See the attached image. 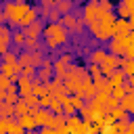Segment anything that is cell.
Listing matches in <instances>:
<instances>
[{
    "mask_svg": "<svg viewBox=\"0 0 134 134\" xmlns=\"http://www.w3.org/2000/svg\"><path fill=\"white\" fill-rule=\"evenodd\" d=\"M40 31H42V23H40V21H34V23L27 27V36H29V38L40 36Z\"/></svg>",
    "mask_w": 134,
    "mask_h": 134,
    "instance_id": "7a4b0ae2",
    "label": "cell"
},
{
    "mask_svg": "<svg viewBox=\"0 0 134 134\" xmlns=\"http://www.w3.org/2000/svg\"><path fill=\"white\" fill-rule=\"evenodd\" d=\"M44 34H46V40H48V44H50V46H57L59 42H65V40H67L65 29H63L61 25H50Z\"/></svg>",
    "mask_w": 134,
    "mask_h": 134,
    "instance_id": "6da1fadb",
    "label": "cell"
}]
</instances>
